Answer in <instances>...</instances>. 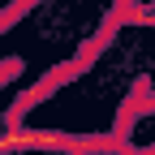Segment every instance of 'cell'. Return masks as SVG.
I'll return each instance as SVG.
<instances>
[{
    "mask_svg": "<svg viewBox=\"0 0 155 155\" xmlns=\"http://www.w3.org/2000/svg\"><path fill=\"white\" fill-rule=\"evenodd\" d=\"M0 151H65V155H82V151H116V138H69V134H52V129H0Z\"/></svg>",
    "mask_w": 155,
    "mask_h": 155,
    "instance_id": "cell-1",
    "label": "cell"
}]
</instances>
